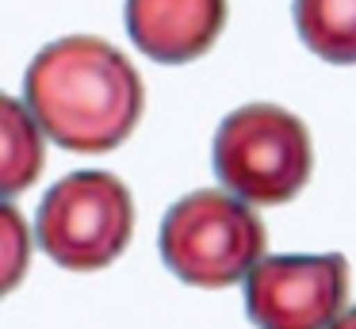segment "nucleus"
Returning a JSON list of instances; mask_svg holds the SVG:
<instances>
[{
    "label": "nucleus",
    "mask_w": 356,
    "mask_h": 329,
    "mask_svg": "<svg viewBox=\"0 0 356 329\" xmlns=\"http://www.w3.org/2000/svg\"><path fill=\"white\" fill-rule=\"evenodd\" d=\"M24 104L58 145L108 153L134 134L146 92L127 54L96 35H70L31 58Z\"/></svg>",
    "instance_id": "obj_1"
},
{
    "label": "nucleus",
    "mask_w": 356,
    "mask_h": 329,
    "mask_svg": "<svg viewBox=\"0 0 356 329\" xmlns=\"http://www.w3.org/2000/svg\"><path fill=\"white\" fill-rule=\"evenodd\" d=\"M211 165L230 195L249 207H280L307 188L314 153L299 115L276 104H245L218 122Z\"/></svg>",
    "instance_id": "obj_2"
},
{
    "label": "nucleus",
    "mask_w": 356,
    "mask_h": 329,
    "mask_svg": "<svg viewBox=\"0 0 356 329\" xmlns=\"http://www.w3.org/2000/svg\"><path fill=\"white\" fill-rule=\"evenodd\" d=\"M264 222L245 199L200 188L169 207L161 222V260L192 287H234L264 260Z\"/></svg>",
    "instance_id": "obj_3"
},
{
    "label": "nucleus",
    "mask_w": 356,
    "mask_h": 329,
    "mask_svg": "<svg viewBox=\"0 0 356 329\" xmlns=\"http://www.w3.org/2000/svg\"><path fill=\"white\" fill-rule=\"evenodd\" d=\"M134 234V199L119 176L81 168L42 195L35 237L54 264L70 272H96L123 257Z\"/></svg>",
    "instance_id": "obj_4"
},
{
    "label": "nucleus",
    "mask_w": 356,
    "mask_h": 329,
    "mask_svg": "<svg viewBox=\"0 0 356 329\" xmlns=\"http://www.w3.org/2000/svg\"><path fill=\"white\" fill-rule=\"evenodd\" d=\"M348 264L341 252L264 257L245 280V314L257 329H330L345 314Z\"/></svg>",
    "instance_id": "obj_5"
},
{
    "label": "nucleus",
    "mask_w": 356,
    "mask_h": 329,
    "mask_svg": "<svg viewBox=\"0 0 356 329\" xmlns=\"http://www.w3.org/2000/svg\"><path fill=\"white\" fill-rule=\"evenodd\" d=\"M226 0H127V35L146 58L184 65L215 46Z\"/></svg>",
    "instance_id": "obj_6"
},
{
    "label": "nucleus",
    "mask_w": 356,
    "mask_h": 329,
    "mask_svg": "<svg viewBox=\"0 0 356 329\" xmlns=\"http://www.w3.org/2000/svg\"><path fill=\"white\" fill-rule=\"evenodd\" d=\"M42 161H47L42 127L27 111V104L4 96L0 99V191L4 199L31 188L42 172Z\"/></svg>",
    "instance_id": "obj_7"
},
{
    "label": "nucleus",
    "mask_w": 356,
    "mask_h": 329,
    "mask_svg": "<svg viewBox=\"0 0 356 329\" xmlns=\"http://www.w3.org/2000/svg\"><path fill=\"white\" fill-rule=\"evenodd\" d=\"M295 31L310 54L356 65V0H295Z\"/></svg>",
    "instance_id": "obj_8"
},
{
    "label": "nucleus",
    "mask_w": 356,
    "mask_h": 329,
    "mask_svg": "<svg viewBox=\"0 0 356 329\" xmlns=\"http://www.w3.org/2000/svg\"><path fill=\"white\" fill-rule=\"evenodd\" d=\"M0 245H4V280H0V287L16 291V283L27 272V260H31V234H27V222L19 218V211L12 207V199L0 203Z\"/></svg>",
    "instance_id": "obj_9"
},
{
    "label": "nucleus",
    "mask_w": 356,
    "mask_h": 329,
    "mask_svg": "<svg viewBox=\"0 0 356 329\" xmlns=\"http://www.w3.org/2000/svg\"><path fill=\"white\" fill-rule=\"evenodd\" d=\"M330 329H356V306H353V310H345V314H341V318L333 321Z\"/></svg>",
    "instance_id": "obj_10"
}]
</instances>
